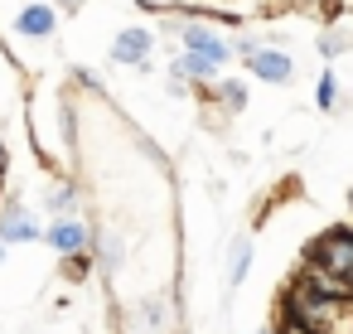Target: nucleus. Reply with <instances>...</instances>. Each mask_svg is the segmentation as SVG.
Listing matches in <instances>:
<instances>
[{
    "instance_id": "obj_18",
    "label": "nucleus",
    "mask_w": 353,
    "mask_h": 334,
    "mask_svg": "<svg viewBox=\"0 0 353 334\" xmlns=\"http://www.w3.org/2000/svg\"><path fill=\"white\" fill-rule=\"evenodd\" d=\"M256 334H281V329H256Z\"/></svg>"
},
{
    "instance_id": "obj_13",
    "label": "nucleus",
    "mask_w": 353,
    "mask_h": 334,
    "mask_svg": "<svg viewBox=\"0 0 353 334\" xmlns=\"http://www.w3.org/2000/svg\"><path fill=\"white\" fill-rule=\"evenodd\" d=\"M88 271H92V252L63 257V276H68V281H88Z\"/></svg>"
},
{
    "instance_id": "obj_12",
    "label": "nucleus",
    "mask_w": 353,
    "mask_h": 334,
    "mask_svg": "<svg viewBox=\"0 0 353 334\" xmlns=\"http://www.w3.org/2000/svg\"><path fill=\"white\" fill-rule=\"evenodd\" d=\"M314 107H319V112H334V107H339V83H334V73L319 78V88H314Z\"/></svg>"
},
{
    "instance_id": "obj_5",
    "label": "nucleus",
    "mask_w": 353,
    "mask_h": 334,
    "mask_svg": "<svg viewBox=\"0 0 353 334\" xmlns=\"http://www.w3.org/2000/svg\"><path fill=\"white\" fill-rule=\"evenodd\" d=\"M247 68H252V78H261V83H290V78H295V63H290V54H281V49H256V54L247 59Z\"/></svg>"
},
{
    "instance_id": "obj_9",
    "label": "nucleus",
    "mask_w": 353,
    "mask_h": 334,
    "mask_svg": "<svg viewBox=\"0 0 353 334\" xmlns=\"http://www.w3.org/2000/svg\"><path fill=\"white\" fill-rule=\"evenodd\" d=\"M49 213L54 218H73L78 213V189L73 184H54L49 189Z\"/></svg>"
},
{
    "instance_id": "obj_10",
    "label": "nucleus",
    "mask_w": 353,
    "mask_h": 334,
    "mask_svg": "<svg viewBox=\"0 0 353 334\" xmlns=\"http://www.w3.org/2000/svg\"><path fill=\"white\" fill-rule=\"evenodd\" d=\"M208 92H213L228 112H242V107H247V88H242L237 78H223V83H218V88H208Z\"/></svg>"
},
{
    "instance_id": "obj_1",
    "label": "nucleus",
    "mask_w": 353,
    "mask_h": 334,
    "mask_svg": "<svg viewBox=\"0 0 353 334\" xmlns=\"http://www.w3.org/2000/svg\"><path fill=\"white\" fill-rule=\"evenodd\" d=\"M49 247L59 252V257H78V252H92V228L73 213V218H54L49 223Z\"/></svg>"
},
{
    "instance_id": "obj_7",
    "label": "nucleus",
    "mask_w": 353,
    "mask_h": 334,
    "mask_svg": "<svg viewBox=\"0 0 353 334\" xmlns=\"http://www.w3.org/2000/svg\"><path fill=\"white\" fill-rule=\"evenodd\" d=\"M247 266H252V242H247V237H232V242H228V286H232V291L247 281Z\"/></svg>"
},
{
    "instance_id": "obj_3",
    "label": "nucleus",
    "mask_w": 353,
    "mask_h": 334,
    "mask_svg": "<svg viewBox=\"0 0 353 334\" xmlns=\"http://www.w3.org/2000/svg\"><path fill=\"white\" fill-rule=\"evenodd\" d=\"M150 49H155V35L141 30V25H131V30H121V35L112 39V59H117V63H131V68L150 63Z\"/></svg>"
},
{
    "instance_id": "obj_16",
    "label": "nucleus",
    "mask_w": 353,
    "mask_h": 334,
    "mask_svg": "<svg viewBox=\"0 0 353 334\" xmlns=\"http://www.w3.org/2000/svg\"><path fill=\"white\" fill-rule=\"evenodd\" d=\"M54 6H63L68 15H78V10H83V0H54Z\"/></svg>"
},
{
    "instance_id": "obj_15",
    "label": "nucleus",
    "mask_w": 353,
    "mask_h": 334,
    "mask_svg": "<svg viewBox=\"0 0 353 334\" xmlns=\"http://www.w3.org/2000/svg\"><path fill=\"white\" fill-rule=\"evenodd\" d=\"M6 175H10V150H6V141H0V184H6Z\"/></svg>"
},
{
    "instance_id": "obj_17",
    "label": "nucleus",
    "mask_w": 353,
    "mask_h": 334,
    "mask_svg": "<svg viewBox=\"0 0 353 334\" xmlns=\"http://www.w3.org/2000/svg\"><path fill=\"white\" fill-rule=\"evenodd\" d=\"M0 262H6V237H0Z\"/></svg>"
},
{
    "instance_id": "obj_19",
    "label": "nucleus",
    "mask_w": 353,
    "mask_h": 334,
    "mask_svg": "<svg viewBox=\"0 0 353 334\" xmlns=\"http://www.w3.org/2000/svg\"><path fill=\"white\" fill-rule=\"evenodd\" d=\"M348 208H353V189H348Z\"/></svg>"
},
{
    "instance_id": "obj_11",
    "label": "nucleus",
    "mask_w": 353,
    "mask_h": 334,
    "mask_svg": "<svg viewBox=\"0 0 353 334\" xmlns=\"http://www.w3.org/2000/svg\"><path fill=\"white\" fill-rule=\"evenodd\" d=\"M136 320H141L145 334H165V305L160 300H141L136 305Z\"/></svg>"
},
{
    "instance_id": "obj_14",
    "label": "nucleus",
    "mask_w": 353,
    "mask_h": 334,
    "mask_svg": "<svg viewBox=\"0 0 353 334\" xmlns=\"http://www.w3.org/2000/svg\"><path fill=\"white\" fill-rule=\"evenodd\" d=\"M339 49H343L339 35H319V59H339Z\"/></svg>"
},
{
    "instance_id": "obj_8",
    "label": "nucleus",
    "mask_w": 353,
    "mask_h": 334,
    "mask_svg": "<svg viewBox=\"0 0 353 334\" xmlns=\"http://www.w3.org/2000/svg\"><path fill=\"white\" fill-rule=\"evenodd\" d=\"M218 68H223V63H213V59L199 54V49H189V54L174 59V73H179V78H218Z\"/></svg>"
},
{
    "instance_id": "obj_4",
    "label": "nucleus",
    "mask_w": 353,
    "mask_h": 334,
    "mask_svg": "<svg viewBox=\"0 0 353 334\" xmlns=\"http://www.w3.org/2000/svg\"><path fill=\"white\" fill-rule=\"evenodd\" d=\"M44 228H39V218H34V208H25V204H0V237L6 242H34Z\"/></svg>"
},
{
    "instance_id": "obj_6",
    "label": "nucleus",
    "mask_w": 353,
    "mask_h": 334,
    "mask_svg": "<svg viewBox=\"0 0 353 334\" xmlns=\"http://www.w3.org/2000/svg\"><path fill=\"white\" fill-rule=\"evenodd\" d=\"M15 30H20L25 39H49V35L59 30V15H54V6H25L20 20H15Z\"/></svg>"
},
{
    "instance_id": "obj_2",
    "label": "nucleus",
    "mask_w": 353,
    "mask_h": 334,
    "mask_svg": "<svg viewBox=\"0 0 353 334\" xmlns=\"http://www.w3.org/2000/svg\"><path fill=\"white\" fill-rule=\"evenodd\" d=\"M170 30H174V35L184 39V49H199V54H208L213 63H228V59L237 54V49H232V44H228L223 35H213L208 25H170Z\"/></svg>"
}]
</instances>
